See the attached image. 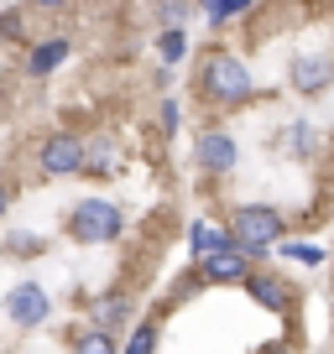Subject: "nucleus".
Wrapping results in <instances>:
<instances>
[{
	"label": "nucleus",
	"mask_w": 334,
	"mask_h": 354,
	"mask_svg": "<svg viewBox=\"0 0 334 354\" xmlns=\"http://www.w3.org/2000/svg\"><path fill=\"white\" fill-rule=\"evenodd\" d=\"M68 53H73V42H68L63 32H53V37H37L32 47H26V78H47L53 68H63L68 63Z\"/></svg>",
	"instance_id": "9b49d317"
},
{
	"label": "nucleus",
	"mask_w": 334,
	"mask_h": 354,
	"mask_svg": "<svg viewBox=\"0 0 334 354\" xmlns=\"http://www.w3.org/2000/svg\"><path fill=\"white\" fill-rule=\"evenodd\" d=\"M0 255H11V261H37V255H47V240L37 230H11L0 240Z\"/></svg>",
	"instance_id": "dca6fc26"
},
{
	"label": "nucleus",
	"mask_w": 334,
	"mask_h": 354,
	"mask_svg": "<svg viewBox=\"0 0 334 354\" xmlns=\"http://www.w3.org/2000/svg\"><path fill=\"white\" fill-rule=\"evenodd\" d=\"M288 84L298 88L303 100H319V94L334 88V63H329V57H313V53H298L288 63Z\"/></svg>",
	"instance_id": "1a4fd4ad"
},
{
	"label": "nucleus",
	"mask_w": 334,
	"mask_h": 354,
	"mask_svg": "<svg viewBox=\"0 0 334 354\" xmlns=\"http://www.w3.org/2000/svg\"><path fill=\"white\" fill-rule=\"evenodd\" d=\"M193 88H199V100L214 104V110H245V104L256 100V78H251V68H245L235 53H225V47H209V53L199 57V78H193Z\"/></svg>",
	"instance_id": "f257e3e1"
},
{
	"label": "nucleus",
	"mask_w": 334,
	"mask_h": 354,
	"mask_svg": "<svg viewBox=\"0 0 334 354\" xmlns=\"http://www.w3.org/2000/svg\"><path fill=\"white\" fill-rule=\"evenodd\" d=\"M225 234H230L235 250H245L251 261H261V255H272L282 240H288V214L272 209V203H240V209L230 214V224H225Z\"/></svg>",
	"instance_id": "f03ea898"
},
{
	"label": "nucleus",
	"mask_w": 334,
	"mask_h": 354,
	"mask_svg": "<svg viewBox=\"0 0 334 354\" xmlns=\"http://www.w3.org/2000/svg\"><path fill=\"white\" fill-rule=\"evenodd\" d=\"M251 266H256V261H251L245 250L220 245L209 261H199V277H204V287H240V281L251 277Z\"/></svg>",
	"instance_id": "6e6552de"
},
{
	"label": "nucleus",
	"mask_w": 334,
	"mask_h": 354,
	"mask_svg": "<svg viewBox=\"0 0 334 354\" xmlns=\"http://www.w3.org/2000/svg\"><path fill=\"white\" fill-rule=\"evenodd\" d=\"M152 84H157V88L167 94V88H173V68H157V73H152Z\"/></svg>",
	"instance_id": "393cba45"
},
{
	"label": "nucleus",
	"mask_w": 334,
	"mask_h": 354,
	"mask_svg": "<svg viewBox=\"0 0 334 354\" xmlns=\"http://www.w3.org/2000/svg\"><path fill=\"white\" fill-rule=\"evenodd\" d=\"M240 287L251 292V302H256V308L277 313V318H292V313L303 308V292L292 287L282 271H267V266H251V277H245Z\"/></svg>",
	"instance_id": "20e7f679"
},
{
	"label": "nucleus",
	"mask_w": 334,
	"mask_h": 354,
	"mask_svg": "<svg viewBox=\"0 0 334 354\" xmlns=\"http://www.w3.org/2000/svg\"><path fill=\"white\" fill-rule=\"evenodd\" d=\"M37 167H42V177H78L84 172V136L58 125V131L42 136V146H37Z\"/></svg>",
	"instance_id": "423d86ee"
},
{
	"label": "nucleus",
	"mask_w": 334,
	"mask_h": 354,
	"mask_svg": "<svg viewBox=\"0 0 334 354\" xmlns=\"http://www.w3.org/2000/svg\"><path fill=\"white\" fill-rule=\"evenodd\" d=\"M0 313H6V323L21 333L42 328L47 318H53V297H47L42 281H16L11 292H6V302H0Z\"/></svg>",
	"instance_id": "39448f33"
},
{
	"label": "nucleus",
	"mask_w": 334,
	"mask_h": 354,
	"mask_svg": "<svg viewBox=\"0 0 334 354\" xmlns=\"http://www.w3.org/2000/svg\"><path fill=\"white\" fill-rule=\"evenodd\" d=\"M37 11H68V6H73V0H32Z\"/></svg>",
	"instance_id": "a878e982"
},
{
	"label": "nucleus",
	"mask_w": 334,
	"mask_h": 354,
	"mask_svg": "<svg viewBox=\"0 0 334 354\" xmlns=\"http://www.w3.org/2000/svg\"><path fill=\"white\" fill-rule=\"evenodd\" d=\"M68 354H121V333L78 323V328H68Z\"/></svg>",
	"instance_id": "ddd939ff"
},
{
	"label": "nucleus",
	"mask_w": 334,
	"mask_h": 354,
	"mask_svg": "<svg viewBox=\"0 0 334 354\" xmlns=\"http://www.w3.org/2000/svg\"><path fill=\"white\" fill-rule=\"evenodd\" d=\"M267 354H298V344H277V349H267Z\"/></svg>",
	"instance_id": "bb28decb"
},
{
	"label": "nucleus",
	"mask_w": 334,
	"mask_h": 354,
	"mask_svg": "<svg viewBox=\"0 0 334 354\" xmlns=\"http://www.w3.org/2000/svg\"><path fill=\"white\" fill-rule=\"evenodd\" d=\"M188 11H193L188 0H157V6H152V16L162 26H188Z\"/></svg>",
	"instance_id": "4be33fe9"
},
{
	"label": "nucleus",
	"mask_w": 334,
	"mask_h": 354,
	"mask_svg": "<svg viewBox=\"0 0 334 354\" xmlns=\"http://www.w3.org/2000/svg\"><path fill=\"white\" fill-rule=\"evenodd\" d=\"M288 151H292V156H303V162H308V156L319 151V131H313L308 120H288Z\"/></svg>",
	"instance_id": "412c9836"
},
{
	"label": "nucleus",
	"mask_w": 334,
	"mask_h": 354,
	"mask_svg": "<svg viewBox=\"0 0 334 354\" xmlns=\"http://www.w3.org/2000/svg\"><path fill=\"white\" fill-rule=\"evenodd\" d=\"M0 42L32 47V37H26V11H21V6H6V11H0Z\"/></svg>",
	"instance_id": "6ab92c4d"
},
{
	"label": "nucleus",
	"mask_w": 334,
	"mask_h": 354,
	"mask_svg": "<svg viewBox=\"0 0 334 354\" xmlns=\"http://www.w3.org/2000/svg\"><path fill=\"white\" fill-rule=\"evenodd\" d=\"M193 167H199L204 177H230L235 167H240V146H235V136L204 125V131L193 136Z\"/></svg>",
	"instance_id": "0eeeda50"
},
{
	"label": "nucleus",
	"mask_w": 334,
	"mask_h": 354,
	"mask_svg": "<svg viewBox=\"0 0 334 354\" xmlns=\"http://www.w3.org/2000/svg\"><path fill=\"white\" fill-rule=\"evenodd\" d=\"M220 245H230V234H225V230H214L209 219H193V224H188V255H193V266H199V261H209V255L220 250Z\"/></svg>",
	"instance_id": "4468645a"
},
{
	"label": "nucleus",
	"mask_w": 334,
	"mask_h": 354,
	"mask_svg": "<svg viewBox=\"0 0 334 354\" xmlns=\"http://www.w3.org/2000/svg\"><path fill=\"white\" fill-rule=\"evenodd\" d=\"M277 255H288V261H298V266H324L329 261V250H324L319 240H282Z\"/></svg>",
	"instance_id": "a211bd4d"
},
{
	"label": "nucleus",
	"mask_w": 334,
	"mask_h": 354,
	"mask_svg": "<svg viewBox=\"0 0 334 354\" xmlns=\"http://www.w3.org/2000/svg\"><path fill=\"white\" fill-rule=\"evenodd\" d=\"M157 349H162V318H141L121 339V354H157Z\"/></svg>",
	"instance_id": "2eb2a0df"
},
{
	"label": "nucleus",
	"mask_w": 334,
	"mask_h": 354,
	"mask_svg": "<svg viewBox=\"0 0 334 354\" xmlns=\"http://www.w3.org/2000/svg\"><path fill=\"white\" fill-rule=\"evenodd\" d=\"M84 308H89V323H94V328H105V333H121L125 323L136 318L131 292H105V297H89Z\"/></svg>",
	"instance_id": "9d476101"
},
{
	"label": "nucleus",
	"mask_w": 334,
	"mask_h": 354,
	"mask_svg": "<svg viewBox=\"0 0 334 354\" xmlns=\"http://www.w3.org/2000/svg\"><path fill=\"white\" fill-rule=\"evenodd\" d=\"M0 110H6V78H0Z\"/></svg>",
	"instance_id": "cd10ccee"
},
{
	"label": "nucleus",
	"mask_w": 334,
	"mask_h": 354,
	"mask_svg": "<svg viewBox=\"0 0 334 354\" xmlns=\"http://www.w3.org/2000/svg\"><path fill=\"white\" fill-rule=\"evenodd\" d=\"M251 6H256V0H199V11L209 16L214 26H225V21H240V16L251 11Z\"/></svg>",
	"instance_id": "aec40b11"
},
{
	"label": "nucleus",
	"mask_w": 334,
	"mask_h": 354,
	"mask_svg": "<svg viewBox=\"0 0 334 354\" xmlns=\"http://www.w3.org/2000/svg\"><path fill=\"white\" fill-rule=\"evenodd\" d=\"M16 209V188H11V183H6V177H0V219H6V214H11Z\"/></svg>",
	"instance_id": "b1692460"
},
{
	"label": "nucleus",
	"mask_w": 334,
	"mask_h": 354,
	"mask_svg": "<svg viewBox=\"0 0 334 354\" xmlns=\"http://www.w3.org/2000/svg\"><path fill=\"white\" fill-rule=\"evenodd\" d=\"M157 57H162V68H173V63H183V57H188V26H162V32H157Z\"/></svg>",
	"instance_id": "f3484780"
},
{
	"label": "nucleus",
	"mask_w": 334,
	"mask_h": 354,
	"mask_svg": "<svg viewBox=\"0 0 334 354\" xmlns=\"http://www.w3.org/2000/svg\"><path fill=\"white\" fill-rule=\"evenodd\" d=\"M121 162H125V151H121V141H115V136H105V131L84 136V172H89V177L121 172Z\"/></svg>",
	"instance_id": "f8f14e48"
},
{
	"label": "nucleus",
	"mask_w": 334,
	"mask_h": 354,
	"mask_svg": "<svg viewBox=\"0 0 334 354\" xmlns=\"http://www.w3.org/2000/svg\"><path fill=\"white\" fill-rule=\"evenodd\" d=\"M63 234L73 245H115L125 234V209L115 198H78L63 214Z\"/></svg>",
	"instance_id": "7ed1b4c3"
},
{
	"label": "nucleus",
	"mask_w": 334,
	"mask_h": 354,
	"mask_svg": "<svg viewBox=\"0 0 334 354\" xmlns=\"http://www.w3.org/2000/svg\"><path fill=\"white\" fill-rule=\"evenodd\" d=\"M178 125H183L178 100H162V125H157V131H162V136H178Z\"/></svg>",
	"instance_id": "5701e85b"
}]
</instances>
